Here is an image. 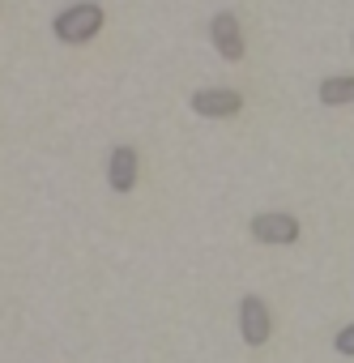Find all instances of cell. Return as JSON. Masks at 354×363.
<instances>
[{"label": "cell", "instance_id": "6", "mask_svg": "<svg viewBox=\"0 0 354 363\" xmlns=\"http://www.w3.org/2000/svg\"><path fill=\"white\" fill-rule=\"evenodd\" d=\"M137 171H141L137 150H132V145H115V150H111V162H107V184H111L115 193H132Z\"/></svg>", "mask_w": 354, "mask_h": 363}, {"label": "cell", "instance_id": "8", "mask_svg": "<svg viewBox=\"0 0 354 363\" xmlns=\"http://www.w3.org/2000/svg\"><path fill=\"white\" fill-rule=\"evenodd\" d=\"M333 346H337L341 354H354V325H346V329L337 333V342H333Z\"/></svg>", "mask_w": 354, "mask_h": 363}, {"label": "cell", "instance_id": "7", "mask_svg": "<svg viewBox=\"0 0 354 363\" xmlns=\"http://www.w3.org/2000/svg\"><path fill=\"white\" fill-rule=\"evenodd\" d=\"M320 103H324V107H346V103H354V77H324V82H320Z\"/></svg>", "mask_w": 354, "mask_h": 363}, {"label": "cell", "instance_id": "4", "mask_svg": "<svg viewBox=\"0 0 354 363\" xmlns=\"http://www.w3.org/2000/svg\"><path fill=\"white\" fill-rule=\"evenodd\" d=\"M193 111L210 116V120H227V116L244 111V94L239 90H197L193 94Z\"/></svg>", "mask_w": 354, "mask_h": 363}, {"label": "cell", "instance_id": "2", "mask_svg": "<svg viewBox=\"0 0 354 363\" xmlns=\"http://www.w3.org/2000/svg\"><path fill=\"white\" fill-rule=\"evenodd\" d=\"M239 333L248 346H265L269 333H273V316H269V303L261 295H244L239 303Z\"/></svg>", "mask_w": 354, "mask_h": 363}, {"label": "cell", "instance_id": "1", "mask_svg": "<svg viewBox=\"0 0 354 363\" xmlns=\"http://www.w3.org/2000/svg\"><path fill=\"white\" fill-rule=\"evenodd\" d=\"M103 30V5H73L56 18V39L60 43H90Z\"/></svg>", "mask_w": 354, "mask_h": 363}, {"label": "cell", "instance_id": "5", "mask_svg": "<svg viewBox=\"0 0 354 363\" xmlns=\"http://www.w3.org/2000/svg\"><path fill=\"white\" fill-rule=\"evenodd\" d=\"M252 240H261V244H295L299 223L290 214H256L252 218Z\"/></svg>", "mask_w": 354, "mask_h": 363}, {"label": "cell", "instance_id": "3", "mask_svg": "<svg viewBox=\"0 0 354 363\" xmlns=\"http://www.w3.org/2000/svg\"><path fill=\"white\" fill-rule=\"evenodd\" d=\"M210 39H214V48H218V56L222 60H244V30H239V18L235 13H218L214 22H210Z\"/></svg>", "mask_w": 354, "mask_h": 363}]
</instances>
